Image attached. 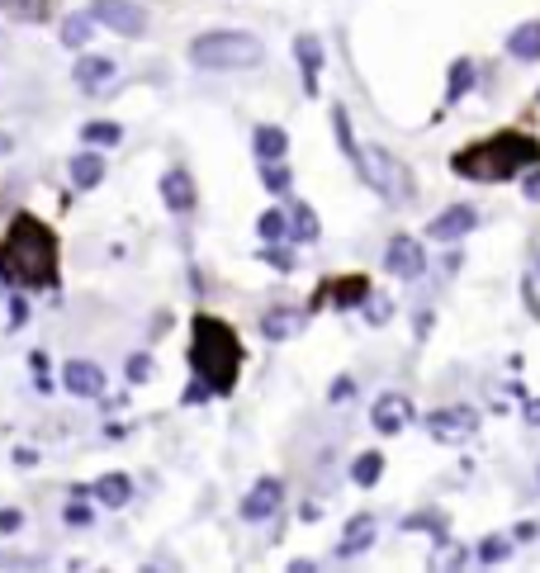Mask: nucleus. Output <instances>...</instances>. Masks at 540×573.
<instances>
[{
  "label": "nucleus",
  "instance_id": "c756f323",
  "mask_svg": "<svg viewBox=\"0 0 540 573\" xmlns=\"http://www.w3.org/2000/svg\"><path fill=\"white\" fill-rule=\"evenodd\" d=\"M256 233L266 237V242H280V237L289 233V214L285 209H266V214L256 218Z\"/></svg>",
  "mask_w": 540,
  "mask_h": 573
},
{
  "label": "nucleus",
  "instance_id": "bb28decb",
  "mask_svg": "<svg viewBox=\"0 0 540 573\" xmlns=\"http://www.w3.org/2000/svg\"><path fill=\"white\" fill-rule=\"evenodd\" d=\"M289 233L299 237V242H313V237L323 233V228H318V214H313L308 204H294V209H289Z\"/></svg>",
  "mask_w": 540,
  "mask_h": 573
},
{
  "label": "nucleus",
  "instance_id": "f03ea898",
  "mask_svg": "<svg viewBox=\"0 0 540 573\" xmlns=\"http://www.w3.org/2000/svg\"><path fill=\"white\" fill-rule=\"evenodd\" d=\"M540 162V143L531 133H517V128H503V133H488L479 143L460 147L450 157V171L465 180H479V185H498V180H517L522 171Z\"/></svg>",
  "mask_w": 540,
  "mask_h": 573
},
{
  "label": "nucleus",
  "instance_id": "a878e982",
  "mask_svg": "<svg viewBox=\"0 0 540 573\" xmlns=\"http://www.w3.org/2000/svg\"><path fill=\"white\" fill-rule=\"evenodd\" d=\"M95 29H100V24H95V15H72L67 24H62V43H67V48H86Z\"/></svg>",
  "mask_w": 540,
  "mask_h": 573
},
{
  "label": "nucleus",
  "instance_id": "c9c22d12",
  "mask_svg": "<svg viewBox=\"0 0 540 573\" xmlns=\"http://www.w3.org/2000/svg\"><path fill=\"white\" fill-rule=\"evenodd\" d=\"M261 261H270L275 270H294V256H289L285 247H275V242H270V247L261 251Z\"/></svg>",
  "mask_w": 540,
  "mask_h": 573
},
{
  "label": "nucleus",
  "instance_id": "58836bf2",
  "mask_svg": "<svg viewBox=\"0 0 540 573\" xmlns=\"http://www.w3.org/2000/svg\"><path fill=\"white\" fill-rule=\"evenodd\" d=\"M441 569H460V564H469V550H460V545H450L446 559H436Z\"/></svg>",
  "mask_w": 540,
  "mask_h": 573
},
{
  "label": "nucleus",
  "instance_id": "79ce46f5",
  "mask_svg": "<svg viewBox=\"0 0 540 573\" xmlns=\"http://www.w3.org/2000/svg\"><path fill=\"white\" fill-rule=\"evenodd\" d=\"M526 195H531V199H540V180H531V185H526Z\"/></svg>",
  "mask_w": 540,
  "mask_h": 573
},
{
  "label": "nucleus",
  "instance_id": "39448f33",
  "mask_svg": "<svg viewBox=\"0 0 540 573\" xmlns=\"http://www.w3.org/2000/svg\"><path fill=\"white\" fill-rule=\"evenodd\" d=\"M356 176L365 180L379 199H389V204H408V199H413V176H408V166L398 162L394 152H384V147H360Z\"/></svg>",
  "mask_w": 540,
  "mask_h": 573
},
{
  "label": "nucleus",
  "instance_id": "f8f14e48",
  "mask_svg": "<svg viewBox=\"0 0 540 573\" xmlns=\"http://www.w3.org/2000/svg\"><path fill=\"white\" fill-rule=\"evenodd\" d=\"M62 389L76 398L105 394V370H100L95 360H67V365H62Z\"/></svg>",
  "mask_w": 540,
  "mask_h": 573
},
{
  "label": "nucleus",
  "instance_id": "ea45409f",
  "mask_svg": "<svg viewBox=\"0 0 540 573\" xmlns=\"http://www.w3.org/2000/svg\"><path fill=\"white\" fill-rule=\"evenodd\" d=\"M351 389H356L351 379H337V384H332V403H342V398H351Z\"/></svg>",
  "mask_w": 540,
  "mask_h": 573
},
{
  "label": "nucleus",
  "instance_id": "5701e85b",
  "mask_svg": "<svg viewBox=\"0 0 540 573\" xmlns=\"http://www.w3.org/2000/svg\"><path fill=\"white\" fill-rule=\"evenodd\" d=\"M95 502L100 507H124L128 498H133V484H128V474H105V479H95Z\"/></svg>",
  "mask_w": 540,
  "mask_h": 573
},
{
  "label": "nucleus",
  "instance_id": "f3484780",
  "mask_svg": "<svg viewBox=\"0 0 540 573\" xmlns=\"http://www.w3.org/2000/svg\"><path fill=\"white\" fill-rule=\"evenodd\" d=\"M507 57L512 62H540V19H526L507 34Z\"/></svg>",
  "mask_w": 540,
  "mask_h": 573
},
{
  "label": "nucleus",
  "instance_id": "20e7f679",
  "mask_svg": "<svg viewBox=\"0 0 540 573\" xmlns=\"http://www.w3.org/2000/svg\"><path fill=\"white\" fill-rule=\"evenodd\" d=\"M190 62L199 72H252L266 62V43L247 29H214L190 43Z\"/></svg>",
  "mask_w": 540,
  "mask_h": 573
},
{
  "label": "nucleus",
  "instance_id": "a211bd4d",
  "mask_svg": "<svg viewBox=\"0 0 540 573\" xmlns=\"http://www.w3.org/2000/svg\"><path fill=\"white\" fill-rule=\"evenodd\" d=\"M294 332H304V313L299 308H270L261 318V337L266 341H289Z\"/></svg>",
  "mask_w": 540,
  "mask_h": 573
},
{
  "label": "nucleus",
  "instance_id": "473e14b6",
  "mask_svg": "<svg viewBox=\"0 0 540 573\" xmlns=\"http://www.w3.org/2000/svg\"><path fill=\"white\" fill-rule=\"evenodd\" d=\"M403 531H432V536H446V521L436 517V512H417V517L403 521Z\"/></svg>",
  "mask_w": 540,
  "mask_h": 573
},
{
  "label": "nucleus",
  "instance_id": "7ed1b4c3",
  "mask_svg": "<svg viewBox=\"0 0 540 573\" xmlns=\"http://www.w3.org/2000/svg\"><path fill=\"white\" fill-rule=\"evenodd\" d=\"M190 370L209 384V394H233L237 370H242V341L223 318L199 313L190 323Z\"/></svg>",
  "mask_w": 540,
  "mask_h": 573
},
{
  "label": "nucleus",
  "instance_id": "6ab92c4d",
  "mask_svg": "<svg viewBox=\"0 0 540 573\" xmlns=\"http://www.w3.org/2000/svg\"><path fill=\"white\" fill-rule=\"evenodd\" d=\"M252 147H256V157H261V162H285L289 133H285V128H275V124H261L252 133Z\"/></svg>",
  "mask_w": 540,
  "mask_h": 573
},
{
  "label": "nucleus",
  "instance_id": "4468645a",
  "mask_svg": "<svg viewBox=\"0 0 540 573\" xmlns=\"http://www.w3.org/2000/svg\"><path fill=\"white\" fill-rule=\"evenodd\" d=\"M375 536H379V526H375V517H370V512L351 517V526H346L342 545H337V559H356V555H365V550L375 545Z\"/></svg>",
  "mask_w": 540,
  "mask_h": 573
},
{
  "label": "nucleus",
  "instance_id": "393cba45",
  "mask_svg": "<svg viewBox=\"0 0 540 573\" xmlns=\"http://www.w3.org/2000/svg\"><path fill=\"white\" fill-rule=\"evenodd\" d=\"M332 289V304L337 308H356L370 299V280H360V275H351V280H337V285H327Z\"/></svg>",
  "mask_w": 540,
  "mask_h": 573
},
{
  "label": "nucleus",
  "instance_id": "412c9836",
  "mask_svg": "<svg viewBox=\"0 0 540 573\" xmlns=\"http://www.w3.org/2000/svg\"><path fill=\"white\" fill-rule=\"evenodd\" d=\"M474 81H479V67L469 57H455L450 62V81H446V105H460L465 90H474Z\"/></svg>",
  "mask_w": 540,
  "mask_h": 573
},
{
  "label": "nucleus",
  "instance_id": "1a4fd4ad",
  "mask_svg": "<svg viewBox=\"0 0 540 573\" xmlns=\"http://www.w3.org/2000/svg\"><path fill=\"white\" fill-rule=\"evenodd\" d=\"M384 270L398 275V280H417V275L427 270V251H422V242H417V237H394L389 251H384Z\"/></svg>",
  "mask_w": 540,
  "mask_h": 573
},
{
  "label": "nucleus",
  "instance_id": "4c0bfd02",
  "mask_svg": "<svg viewBox=\"0 0 540 573\" xmlns=\"http://www.w3.org/2000/svg\"><path fill=\"white\" fill-rule=\"evenodd\" d=\"M365 318H370V323H384V318H389V304H384V299H365Z\"/></svg>",
  "mask_w": 540,
  "mask_h": 573
},
{
  "label": "nucleus",
  "instance_id": "9d476101",
  "mask_svg": "<svg viewBox=\"0 0 540 573\" xmlns=\"http://www.w3.org/2000/svg\"><path fill=\"white\" fill-rule=\"evenodd\" d=\"M474 228H479V209L450 204L446 214H436L432 223H427V237H432V242H460V237H469Z\"/></svg>",
  "mask_w": 540,
  "mask_h": 573
},
{
  "label": "nucleus",
  "instance_id": "7c9ffc66",
  "mask_svg": "<svg viewBox=\"0 0 540 573\" xmlns=\"http://www.w3.org/2000/svg\"><path fill=\"white\" fill-rule=\"evenodd\" d=\"M332 128H337V143H342L346 162L356 166V157H360V143H356V138H351V119H346V109H332Z\"/></svg>",
  "mask_w": 540,
  "mask_h": 573
},
{
  "label": "nucleus",
  "instance_id": "2f4dec72",
  "mask_svg": "<svg viewBox=\"0 0 540 573\" xmlns=\"http://www.w3.org/2000/svg\"><path fill=\"white\" fill-rule=\"evenodd\" d=\"M261 180H266L270 195H285L289 190V166L285 162H261Z\"/></svg>",
  "mask_w": 540,
  "mask_h": 573
},
{
  "label": "nucleus",
  "instance_id": "2eb2a0df",
  "mask_svg": "<svg viewBox=\"0 0 540 573\" xmlns=\"http://www.w3.org/2000/svg\"><path fill=\"white\" fill-rule=\"evenodd\" d=\"M162 199H166L171 214H190V209H195V180L185 176L180 166H171L162 176Z\"/></svg>",
  "mask_w": 540,
  "mask_h": 573
},
{
  "label": "nucleus",
  "instance_id": "a19ab883",
  "mask_svg": "<svg viewBox=\"0 0 540 573\" xmlns=\"http://www.w3.org/2000/svg\"><path fill=\"white\" fill-rule=\"evenodd\" d=\"M526 422H531V427H540V398H531V403H526Z\"/></svg>",
  "mask_w": 540,
  "mask_h": 573
},
{
  "label": "nucleus",
  "instance_id": "dca6fc26",
  "mask_svg": "<svg viewBox=\"0 0 540 573\" xmlns=\"http://www.w3.org/2000/svg\"><path fill=\"white\" fill-rule=\"evenodd\" d=\"M294 57H299V67H304L308 95H318V72H323V38H318V34H299V38H294Z\"/></svg>",
  "mask_w": 540,
  "mask_h": 573
},
{
  "label": "nucleus",
  "instance_id": "0eeeda50",
  "mask_svg": "<svg viewBox=\"0 0 540 573\" xmlns=\"http://www.w3.org/2000/svg\"><path fill=\"white\" fill-rule=\"evenodd\" d=\"M474 431H479V412L474 408H441L427 417V436L441 441V446H460Z\"/></svg>",
  "mask_w": 540,
  "mask_h": 573
},
{
  "label": "nucleus",
  "instance_id": "e433bc0d",
  "mask_svg": "<svg viewBox=\"0 0 540 573\" xmlns=\"http://www.w3.org/2000/svg\"><path fill=\"white\" fill-rule=\"evenodd\" d=\"M19 526H24V512H19V507H5V512H0V531H5V536H15Z\"/></svg>",
  "mask_w": 540,
  "mask_h": 573
},
{
  "label": "nucleus",
  "instance_id": "cd10ccee",
  "mask_svg": "<svg viewBox=\"0 0 540 573\" xmlns=\"http://www.w3.org/2000/svg\"><path fill=\"white\" fill-rule=\"evenodd\" d=\"M81 138H86L90 147H119V138H124V128H119V124H105V119H95V124L81 128Z\"/></svg>",
  "mask_w": 540,
  "mask_h": 573
},
{
  "label": "nucleus",
  "instance_id": "37998d69",
  "mask_svg": "<svg viewBox=\"0 0 540 573\" xmlns=\"http://www.w3.org/2000/svg\"><path fill=\"white\" fill-rule=\"evenodd\" d=\"M0 152H10V138H5V133H0Z\"/></svg>",
  "mask_w": 540,
  "mask_h": 573
},
{
  "label": "nucleus",
  "instance_id": "4be33fe9",
  "mask_svg": "<svg viewBox=\"0 0 540 573\" xmlns=\"http://www.w3.org/2000/svg\"><path fill=\"white\" fill-rule=\"evenodd\" d=\"M512 550H517V545H512V536L493 531V536H484L479 545H474V559H479L484 569H498V564H507V559H512Z\"/></svg>",
  "mask_w": 540,
  "mask_h": 573
},
{
  "label": "nucleus",
  "instance_id": "aec40b11",
  "mask_svg": "<svg viewBox=\"0 0 540 573\" xmlns=\"http://www.w3.org/2000/svg\"><path fill=\"white\" fill-rule=\"evenodd\" d=\"M67 171H72L76 190H95V185L105 180V157H100V152H76Z\"/></svg>",
  "mask_w": 540,
  "mask_h": 573
},
{
  "label": "nucleus",
  "instance_id": "f257e3e1",
  "mask_svg": "<svg viewBox=\"0 0 540 573\" xmlns=\"http://www.w3.org/2000/svg\"><path fill=\"white\" fill-rule=\"evenodd\" d=\"M0 280L19 289H53L57 285V237L34 214H15L0 237Z\"/></svg>",
  "mask_w": 540,
  "mask_h": 573
},
{
  "label": "nucleus",
  "instance_id": "423d86ee",
  "mask_svg": "<svg viewBox=\"0 0 540 573\" xmlns=\"http://www.w3.org/2000/svg\"><path fill=\"white\" fill-rule=\"evenodd\" d=\"M90 15H95V24L109 29V34H124V38L147 34V10L138 0H90Z\"/></svg>",
  "mask_w": 540,
  "mask_h": 573
},
{
  "label": "nucleus",
  "instance_id": "f704fd0d",
  "mask_svg": "<svg viewBox=\"0 0 540 573\" xmlns=\"http://www.w3.org/2000/svg\"><path fill=\"white\" fill-rule=\"evenodd\" d=\"M147 375H152V356H143V351L128 356V384H143Z\"/></svg>",
  "mask_w": 540,
  "mask_h": 573
},
{
  "label": "nucleus",
  "instance_id": "9b49d317",
  "mask_svg": "<svg viewBox=\"0 0 540 573\" xmlns=\"http://www.w3.org/2000/svg\"><path fill=\"white\" fill-rule=\"evenodd\" d=\"M280 502H285V484L280 479H261V484L242 498V521H270L275 512H280Z\"/></svg>",
  "mask_w": 540,
  "mask_h": 573
},
{
  "label": "nucleus",
  "instance_id": "72a5a7b5",
  "mask_svg": "<svg viewBox=\"0 0 540 573\" xmlns=\"http://www.w3.org/2000/svg\"><path fill=\"white\" fill-rule=\"evenodd\" d=\"M62 517H67V526H76V531H86L90 521H95V512H90L86 502H67V512H62Z\"/></svg>",
  "mask_w": 540,
  "mask_h": 573
},
{
  "label": "nucleus",
  "instance_id": "6e6552de",
  "mask_svg": "<svg viewBox=\"0 0 540 573\" xmlns=\"http://www.w3.org/2000/svg\"><path fill=\"white\" fill-rule=\"evenodd\" d=\"M370 422H375L379 436H398V431L413 427V403L408 394H379L375 408H370Z\"/></svg>",
  "mask_w": 540,
  "mask_h": 573
},
{
  "label": "nucleus",
  "instance_id": "ddd939ff",
  "mask_svg": "<svg viewBox=\"0 0 540 573\" xmlns=\"http://www.w3.org/2000/svg\"><path fill=\"white\" fill-rule=\"evenodd\" d=\"M76 86L86 90V95H100L105 86H114V76H119V62L114 57H100V53H86L81 62L72 67Z\"/></svg>",
  "mask_w": 540,
  "mask_h": 573
},
{
  "label": "nucleus",
  "instance_id": "c03bdc74",
  "mask_svg": "<svg viewBox=\"0 0 540 573\" xmlns=\"http://www.w3.org/2000/svg\"><path fill=\"white\" fill-rule=\"evenodd\" d=\"M536 100H540V95H536Z\"/></svg>",
  "mask_w": 540,
  "mask_h": 573
},
{
  "label": "nucleus",
  "instance_id": "b1692460",
  "mask_svg": "<svg viewBox=\"0 0 540 573\" xmlns=\"http://www.w3.org/2000/svg\"><path fill=\"white\" fill-rule=\"evenodd\" d=\"M379 474H384V455L379 450H360L356 460H351V484L356 488H375Z\"/></svg>",
  "mask_w": 540,
  "mask_h": 573
},
{
  "label": "nucleus",
  "instance_id": "c85d7f7f",
  "mask_svg": "<svg viewBox=\"0 0 540 573\" xmlns=\"http://www.w3.org/2000/svg\"><path fill=\"white\" fill-rule=\"evenodd\" d=\"M0 10L10 19H24V24H34V19L48 15V0H0Z\"/></svg>",
  "mask_w": 540,
  "mask_h": 573
}]
</instances>
